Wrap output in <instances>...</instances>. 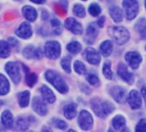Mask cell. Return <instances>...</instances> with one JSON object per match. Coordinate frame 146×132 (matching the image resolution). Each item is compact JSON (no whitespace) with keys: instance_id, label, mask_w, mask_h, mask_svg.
<instances>
[{"instance_id":"obj_1","label":"cell","mask_w":146,"mask_h":132,"mask_svg":"<svg viewBox=\"0 0 146 132\" xmlns=\"http://www.w3.org/2000/svg\"><path fill=\"white\" fill-rule=\"evenodd\" d=\"M45 79L61 94H67L68 91V87L62 78V76L56 71L52 70H48L44 74Z\"/></svg>"},{"instance_id":"obj_2","label":"cell","mask_w":146,"mask_h":132,"mask_svg":"<svg viewBox=\"0 0 146 132\" xmlns=\"http://www.w3.org/2000/svg\"><path fill=\"white\" fill-rule=\"evenodd\" d=\"M109 34L117 45H124L130 40L129 31L121 26H111L108 29Z\"/></svg>"},{"instance_id":"obj_3","label":"cell","mask_w":146,"mask_h":132,"mask_svg":"<svg viewBox=\"0 0 146 132\" xmlns=\"http://www.w3.org/2000/svg\"><path fill=\"white\" fill-rule=\"evenodd\" d=\"M122 6L127 20L132 21L138 15L139 6L137 0H123Z\"/></svg>"},{"instance_id":"obj_4","label":"cell","mask_w":146,"mask_h":132,"mask_svg":"<svg viewBox=\"0 0 146 132\" xmlns=\"http://www.w3.org/2000/svg\"><path fill=\"white\" fill-rule=\"evenodd\" d=\"M62 47L58 41H47L44 45V54L50 59H57L61 55Z\"/></svg>"},{"instance_id":"obj_5","label":"cell","mask_w":146,"mask_h":132,"mask_svg":"<svg viewBox=\"0 0 146 132\" xmlns=\"http://www.w3.org/2000/svg\"><path fill=\"white\" fill-rule=\"evenodd\" d=\"M5 70L13 81L14 83L18 84L21 82V69L17 63L15 62H9L5 64Z\"/></svg>"},{"instance_id":"obj_6","label":"cell","mask_w":146,"mask_h":132,"mask_svg":"<svg viewBox=\"0 0 146 132\" xmlns=\"http://www.w3.org/2000/svg\"><path fill=\"white\" fill-rule=\"evenodd\" d=\"M78 124L80 129L83 131L91 130L93 126V118L92 114L86 110H82L79 114Z\"/></svg>"},{"instance_id":"obj_7","label":"cell","mask_w":146,"mask_h":132,"mask_svg":"<svg viewBox=\"0 0 146 132\" xmlns=\"http://www.w3.org/2000/svg\"><path fill=\"white\" fill-rule=\"evenodd\" d=\"M117 74L127 84L132 85V84L134 83V81H135L134 75L128 70V68H127V66L125 64H123V63L118 64V66H117Z\"/></svg>"},{"instance_id":"obj_8","label":"cell","mask_w":146,"mask_h":132,"mask_svg":"<svg viewBox=\"0 0 146 132\" xmlns=\"http://www.w3.org/2000/svg\"><path fill=\"white\" fill-rule=\"evenodd\" d=\"M125 59L132 69L136 70L142 62V56L138 52H128L125 55Z\"/></svg>"},{"instance_id":"obj_9","label":"cell","mask_w":146,"mask_h":132,"mask_svg":"<svg viewBox=\"0 0 146 132\" xmlns=\"http://www.w3.org/2000/svg\"><path fill=\"white\" fill-rule=\"evenodd\" d=\"M110 94L111 97L119 104H123L127 101L126 90L120 86H113L110 89Z\"/></svg>"},{"instance_id":"obj_10","label":"cell","mask_w":146,"mask_h":132,"mask_svg":"<svg viewBox=\"0 0 146 132\" xmlns=\"http://www.w3.org/2000/svg\"><path fill=\"white\" fill-rule=\"evenodd\" d=\"M127 102L130 106V107L133 110H137L141 107L142 106V98L141 94L139 91L133 89L132 90L128 96H127Z\"/></svg>"},{"instance_id":"obj_11","label":"cell","mask_w":146,"mask_h":132,"mask_svg":"<svg viewBox=\"0 0 146 132\" xmlns=\"http://www.w3.org/2000/svg\"><path fill=\"white\" fill-rule=\"evenodd\" d=\"M84 57L86 61L93 65H98L101 61L99 52L92 47H87L84 52Z\"/></svg>"},{"instance_id":"obj_12","label":"cell","mask_w":146,"mask_h":132,"mask_svg":"<svg viewBox=\"0 0 146 132\" xmlns=\"http://www.w3.org/2000/svg\"><path fill=\"white\" fill-rule=\"evenodd\" d=\"M98 25H96L95 22H92L88 25L86 31V34H85V41L91 45L93 44L98 35Z\"/></svg>"},{"instance_id":"obj_13","label":"cell","mask_w":146,"mask_h":132,"mask_svg":"<svg viewBox=\"0 0 146 132\" xmlns=\"http://www.w3.org/2000/svg\"><path fill=\"white\" fill-rule=\"evenodd\" d=\"M64 25H65V27L68 30H69L70 32H72L74 34L80 35V34H81L83 33L82 25L73 17H69V18L66 19Z\"/></svg>"},{"instance_id":"obj_14","label":"cell","mask_w":146,"mask_h":132,"mask_svg":"<svg viewBox=\"0 0 146 132\" xmlns=\"http://www.w3.org/2000/svg\"><path fill=\"white\" fill-rule=\"evenodd\" d=\"M32 107H33V111L40 116H45L48 113L46 104L41 98L38 96L33 98V102H32Z\"/></svg>"},{"instance_id":"obj_15","label":"cell","mask_w":146,"mask_h":132,"mask_svg":"<svg viewBox=\"0 0 146 132\" xmlns=\"http://www.w3.org/2000/svg\"><path fill=\"white\" fill-rule=\"evenodd\" d=\"M15 34L21 39L30 38L33 34V30H32V27L30 23L27 21L22 22L15 30Z\"/></svg>"},{"instance_id":"obj_16","label":"cell","mask_w":146,"mask_h":132,"mask_svg":"<svg viewBox=\"0 0 146 132\" xmlns=\"http://www.w3.org/2000/svg\"><path fill=\"white\" fill-rule=\"evenodd\" d=\"M22 54L27 59H31L33 58H42L41 49L40 48H35L32 45L26 46L22 51Z\"/></svg>"},{"instance_id":"obj_17","label":"cell","mask_w":146,"mask_h":132,"mask_svg":"<svg viewBox=\"0 0 146 132\" xmlns=\"http://www.w3.org/2000/svg\"><path fill=\"white\" fill-rule=\"evenodd\" d=\"M109 12L110 15L111 16V18L113 19V21L116 23L121 22L123 20V12L122 9L118 7L117 5H112L110 7L109 9Z\"/></svg>"},{"instance_id":"obj_18","label":"cell","mask_w":146,"mask_h":132,"mask_svg":"<svg viewBox=\"0 0 146 132\" xmlns=\"http://www.w3.org/2000/svg\"><path fill=\"white\" fill-rule=\"evenodd\" d=\"M22 14L28 21H34L38 17V13L36 9H34L30 5H25L22 8Z\"/></svg>"},{"instance_id":"obj_19","label":"cell","mask_w":146,"mask_h":132,"mask_svg":"<svg viewBox=\"0 0 146 132\" xmlns=\"http://www.w3.org/2000/svg\"><path fill=\"white\" fill-rule=\"evenodd\" d=\"M134 28L141 39L146 40V18L142 17L139 19L134 25Z\"/></svg>"},{"instance_id":"obj_20","label":"cell","mask_w":146,"mask_h":132,"mask_svg":"<svg viewBox=\"0 0 146 132\" xmlns=\"http://www.w3.org/2000/svg\"><path fill=\"white\" fill-rule=\"evenodd\" d=\"M40 92L43 97V100H44L46 102L48 103H53L56 101V96L54 94V93L52 92V90L50 88H49L47 86L43 85L40 88Z\"/></svg>"},{"instance_id":"obj_21","label":"cell","mask_w":146,"mask_h":132,"mask_svg":"<svg viewBox=\"0 0 146 132\" xmlns=\"http://www.w3.org/2000/svg\"><path fill=\"white\" fill-rule=\"evenodd\" d=\"M1 123L3 125V126L6 129H11L13 127V124H14V119H13V116L12 113L6 110L2 113L1 116Z\"/></svg>"},{"instance_id":"obj_22","label":"cell","mask_w":146,"mask_h":132,"mask_svg":"<svg viewBox=\"0 0 146 132\" xmlns=\"http://www.w3.org/2000/svg\"><path fill=\"white\" fill-rule=\"evenodd\" d=\"M99 51H100V53L105 57V58H108L109 56H110V54L112 53L113 52V43L111 40H104L101 43L100 46H99Z\"/></svg>"},{"instance_id":"obj_23","label":"cell","mask_w":146,"mask_h":132,"mask_svg":"<svg viewBox=\"0 0 146 132\" xmlns=\"http://www.w3.org/2000/svg\"><path fill=\"white\" fill-rule=\"evenodd\" d=\"M64 116L67 119H73L77 115V105L74 103H70L67 105L63 109Z\"/></svg>"},{"instance_id":"obj_24","label":"cell","mask_w":146,"mask_h":132,"mask_svg":"<svg viewBox=\"0 0 146 132\" xmlns=\"http://www.w3.org/2000/svg\"><path fill=\"white\" fill-rule=\"evenodd\" d=\"M91 107L92 109L93 110V112L96 113L97 116H98L99 118H105L106 116L104 114L103 111H102V107H101V100L98 98H93L91 101Z\"/></svg>"},{"instance_id":"obj_25","label":"cell","mask_w":146,"mask_h":132,"mask_svg":"<svg viewBox=\"0 0 146 132\" xmlns=\"http://www.w3.org/2000/svg\"><path fill=\"white\" fill-rule=\"evenodd\" d=\"M112 125L113 127L116 131H122L126 128V119L122 115H116L112 119Z\"/></svg>"},{"instance_id":"obj_26","label":"cell","mask_w":146,"mask_h":132,"mask_svg":"<svg viewBox=\"0 0 146 132\" xmlns=\"http://www.w3.org/2000/svg\"><path fill=\"white\" fill-rule=\"evenodd\" d=\"M30 122L28 120V119L24 118V117H19L16 120V130L19 131H26L28 127H29Z\"/></svg>"},{"instance_id":"obj_27","label":"cell","mask_w":146,"mask_h":132,"mask_svg":"<svg viewBox=\"0 0 146 132\" xmlns=\"http://www.w3.org/2000/svg\"><path fill=\"white\" fill-rule=\"evenodd\" d=\"M30 93L29 91H24L18 94V103L21 107H27L29 104Z\"/></svg>"},{"instance_id":"obj_28","label":"cell","mask_w":146,"mask_h":132,"mask_svg":"<svg viewBox=\"0 0 146 132\" xmlns=\"http://www.w3.org/2000/svg\"><path fill=\"white\" fill-rule=\"evenodd\" d=\"M9 91V82L8 79L0 74V95H4Z\"/></svg>"},{"instance_id":"obj_29","label":"cell","mask_w":146,"mask_h":132,"mask_svg":"<svg viewBox=\"0 0 146 132\" xmlns=\"http://www.w3.org/2000/svg\"><path fill=\"white\" fill-rule=\"evenodd\" d=\"M10 54V46L5 40H0V58H6Z\"/></svg>"},{"instance_id":"obj_30","label":"cell","mask_w":146,"mask_h":132,"mask_svg":"<svg viewBox=\"0 0 146 132\" xmlns=\"http://www.w3.org/2000/svg\"><path fill=\"white\" fill-rule=\"evenodd\" d=\"M102 111L105 116L110 115L115 111V106L109 101H101Z\"/></svg>"},{"instance_id":"obj_31","label":"cell","mask_w":146,"mask_h":132,"mask_svg":"<svg viewBox=\"0 0 146 132\" xmlns=\"http://www.w3.org/2000/svg\"><path fill=\"white\" fill-rule=\"evenodd\" d=\"M67 50L72 54H78L82 50V46L78 41H72L68 44Z\"/></svg>"},{"instance_id":"obj_32","label":"cell","mask_w":146,"mask_h":132,"mask_svg":"<svg viewBox=\"0 0 146 132\" xmlns=\"http://www.w3.org/2000/svg\"><path fill=\"white\" fill-rule=\"evenodd\" d=\"M103 73L104 76L108 79V80H111L113 77V72L111 70V63L110 61H106L104 64L103 66Z\"/></svg>"},{"instance_id":"obj_33","label":"cell","mask_w":146,"mask_h":132,"mask_svg":"<svg viewBox=\"0 0 146 132\" xmlns=\"http://www.w3.org/2000/svg\"><path fill=\"white\" fill-rule=\"evenodd\" d=\"M37 81H38V76L35 73L30 71L26 73V83L27 84V86H29L30 88L33 87V85L37 82Z\"/></svg>"},{"instance_id":"obj_34","label":"cell","mask_w":146,"mask_h":132,"mask_svg":"<svg viewBox=\"0 0 146 132\" xmlns=\"http://www.w3.org/2000/svg\"><path fill=\"white\" fill-rule=\"evenodd\" d=\"M50 25H51V27L53 29V32L59 35L62 34V23L61 21L58 20V19H52L50 21Z\"/></svg>"},{"instance_id":"obj_35","label":"cell","mask_w":146,"mask_h":132,"mask_svg":"<svg viewBox=\"0 0 146 132\" xmlns=\"http://www.w3.org/2000/svg\"><path fill=\"white\" fill-rule=\"evenodd\" d=\"M88 11L91 14V15L92 16H98L100 15V13L102 12V9L100 7V5L97 3H92L90 4L89 8H88Z\"/></svg>"},{"instance_id":"obj_36","label":"cell","mask_w":146,"mask_h":132,"mask_svg":"<svg viewBox=\"0 0 146 132\" xmlns=\"http://www.w3.org/2000/svg\"><path fill=\"white\" fill-rule=\"evenodd\" d=\"M73 12L76 16H78L80 18H83L86 16V9L82 4L76 3L73 8Z\"/></svg>"},{"instance_id":"obj_37","label":"cell","mask_w":146,"mask_h":132,"mask_svg":"<svg viewBox=\"0 0 146 132\" xmlns=\"http://www.w3.org/2000/svg\"><path fill=\"white\" fill-rule=\"evenodd\" d=\"M71 57L69 56H67V57H64L62 61H61V65L62 67V69L64 70V71L66 73H70L71 72Z\"/></svg>"},{"instance_id":"obj_38","label":"cell","mask_w":146,"mask_h":132,"mask_svg":"<svg viewBox=\"0 0 146 132\" xmlns=\"http://www.w3.org/2000/svg\"><path fill=\"white\" fill-rule=\"evenodd\" d=\"M74 69L75 72L78 73L79 75H84L86 72V68L85 64L81 61H79V60L74 62Z\"/></svg>"},{"instance_id":"obj_39","label":"cell","mask_w":146,"mask_h":132,"mask_svg":"<svg viewBox=\"0 0 146 132\" xmlns=\"http://www.w3.org/2000/svg\"><path fill=\"white\" fill-rule=\"evenodd\" d=\"M53 125L59 130H65L68 127V125L65 121L60 119H53L52 120Z\"/></svg>"},{"instance_id":"obj_40","label":"cell","mask_w":146,"mask_h":132,"mask_svg":"<svg viewBox=\"0 0 146 132\" xmlns=\"http://www.w3.org/2000/svg\"><path fill=\"white\" fill-rule=\"evenodd\" d=\"M86 80L92 86H98L99 84V78L95 74H92H92H89L86 76Z\"/></svg>"},{"instance_id":"obj_41","label":"cell","mask_w":146,"mask_h":132,"mask_svg":"<svg viewBox=\"0 0 146 132\" xmlns=\"http://www.w3.org/2000/svg\"><path fill=\"white\" fill-rule=\"evenodd\" d=\"M135 132H146V119H142L136 125Z\"/></svg>"},{"instance_id":"obj_42","label":"cell","mask_w":146,"mask_h":132,"mask_svg":"<svg viewBox=\"0 0 146 132\" xmlns=\"http://www.w3.org/2000/svg\"><path fill=\"white\" fill-rule=\"evenodd\" d=\"M8 43H9V46H11V47H13L15 49H17L18 46H19V41L15 38H13V37L9 38Z\"/></svg>"},{"instance_id":"obj_43","label":"cell","mask_w":146,"mask_h":132,"mask_svg":"<svg viewBox=\"0 0 146 132\" xmlns=\"http://www.w3.org/2000/svg\"><path fill=\"white\" fill-rule=\"evenodd\" d=\"M104 22H105V16H104V15H102V16H100V17L98 19V21H97V25H98V27H103L104 26Z\"/></svg>"},{"instance_id":"obj_44","label":"cell","mask_w":146,"mask_h":132,"mask_svg":"<svg viewBox=\"0 0 146 132\" xmlns=\"http://www.w3.org/2000/svg\"><path fill=\"white\" fill-rule=\"evenodd\" d=\"M141 94H142V96H143V98L145 100V102L146 105V88H143L141 89Z\"/></svg>"},{"instance_id":"obj_45","label":"cell","mask_w":146,"mask_h":132,"mask_svg":"<svg viewBox=\"0 0 146 132\" xmlns=\"http://www.w3.org/2000/svg\"><path fill=\"white\" fill-rule=\"evenodd\" d=\"M30 1L33 3H38V4H41V3H44L45 2V0H30Z\"/></svg>"},{"instance_id":"obj_46","label":"cell","mask_w":146,"mask_h":132,"mask_svg":"<svg viewBox=\"0 0 146 132\" xmlns=\"http://www.w3.org/2000/svg\"><path fill=\"white\" fill-rule=\"evenodd\" d=\"M41 132H52V131H51L50 128L46 127V126H44L43 129H42V131H41Z\"/></svg>"},{"instance_id":"obj_47","label":"cell","mask_w":146,"mask_h":132,"mask_svg":"<svg viewBox=\"0 0 146 132\" xmlns=\"http://www.w3.org/2000/svg\"><path fill=\"white\" fill-rule=\"evenodd\" d=\"M121 132H131L130 131V130L129 129H127V128H125V129H123Z\"/></svg>"},{"instance_id":"obj_48","label":"cell","mask_w":146,"mask_h":132,"mask_svg":"<svg viewBox=\"0 0 146 132\" xmlns=\"http://www.w3.org/2000/svg\"><path fill=\"white\" fill-rule=\"evenodd\" d=\"M3 131V125L2 123H0V132H2Z\"/></svg>"},{"instance_id":"obj_49","label":"cell","mask_w":146,"mask_h":132,"mask_svg":"<svg viewBox=\"0 0 146 132\" xmlns=\"http://www.w3.org/2000/svg\"><path fill=\"white\" fill-rule=\"evenodd\" d=\"M3 105V102L2 101H0V107H2Z\"/></svg>"},{"instance_id":"obj_50","label":"cell","mask_w":146,"mask_h":132,"mask_svg":"<svg viewBox=\"0 0 146 132\" xmlns=\"http://www.w3.org/2000/svg\"><path fill=\"white\" fill-rule=\"evenodd\" d=\"M68 132H76V131H74V130H69V131H68Z\"/></svg>"},{"instance_id":"obj_51","label":"cell","mask_w":146,"mask_h":132,"mask_svg":"<svg viewBox=\"0 0 146 132\" xmlns=\"http://www.w3.org/2000/svg\"><path fill=\"white\" fill-rule=\"evenodd\" d=\"M145 9H146V0H145Z\"/></svg>"},{"instance_id":"obj_52","label":"cell","mask_w":146,"mask_h":132,"mask_svg":"<svg viewBox=\"0 0 146 132\" xmlns=\"http://www.w3.org/2000/svg\"><path fill=\"white\" fill-rule=\"evenodd\" d=\"M108 132H114V131H111V130H110V131H108Z\"/></svg>"},{"instance_id":"obj_53","label":"cell","mask_w":146,"mask_h":132,"mask_svg":"<svg viewBox=\"0 0 146 132\" xmlns=\"http://www.w3.org/2000/svg\"><path fill=\"white\" fill-rule=\"evenodd\" d=\"M82 1H87V0H82Z\"/></svg>"},{"instance_id":"obj_54","label":"cell","mask_w":146,"mask_h":132,"mask_svg":"<svg viewBox=\"0 0 146 132\" xmlns=\"http://www.w3.org/2000/svg\"><path fill=\"white\" fill-rule=\"evenodd\" d=\"M16 1H19V0H16Z\"/></svg>"},{"instance_id":"obj_55","label":"cell","mask_w":146,"mask_h":132,"mask_svg":"<svg viewBox=\"0 0 146 132\" xmlns=\"http://www.w3.org/2000/svg\"><path fill=\"white\" fill-rule=\"evenodd\" d=\"M145 49H146V46H145Z\"/></svg>"}]
</instances>
